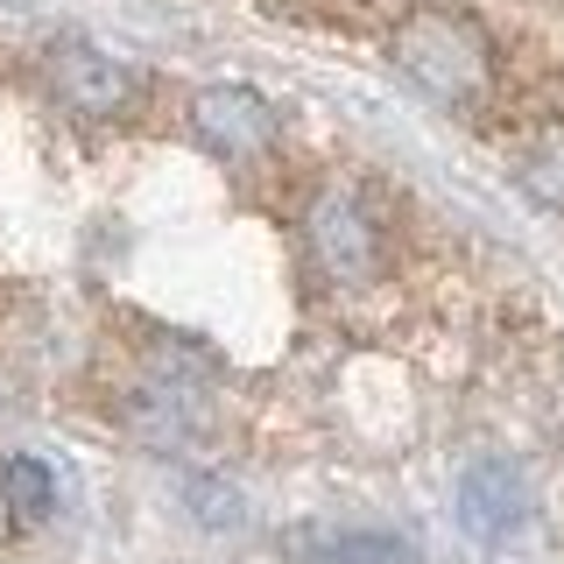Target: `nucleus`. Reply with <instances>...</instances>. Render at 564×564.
I'll list each match as a JSON object with an SVG mask.
<instances>
[{"mask_svg":"<svg viewBox=\"0 0 564 564\" xmlns=\"http://www.w3.org/2000/svg\"><path fill=\"white\" fill-rule=\"evenodd\" d=\"M311 254L317 269H325L332 282H375L388 269V234L381 219L367 212L360 191H325V198L311 205Z\"/></svg>","mask_w":564,"mask_h":564,"instance_id":"obj_3","label":"nucleus"},{"mask_svg":"<svg viewBox=\"0 0 564 564\" xmlns=\"http://www.w3.org/2000/svg\"><path fill=\"white\" fill-rule=\"evenodd\" d=\"M282 14H296V22H317V29H346V35H360V29H375V0H275Z\"/></svg>","mask_w":564,"mask_h":564,"instance_id":"obj_9","label":"nucleus"},{"mask_svg":"<svg viewBox=\"0 0 564 564\" xmlns=\"http://www.w3.org/2000/svg\"><path fill=\"white\" fill-rule=\"evenodd\" d=\"M0 494H8V501L22 508V516H43L57 487H50V473L35 466V458H0Z\"/></svg>","mask_w":564,"mask_h":564,"instance_id":"obj_10","label":"nucleus"},{"mask_svg":"<svg viewBox=\"0 0 564 564\" xmlns=\"http://www.w3.org/2000/svg\"><path fill=\"white\" fill-rule=\"evenodd\" d=\"M296 551L304 564H423L388 529H296Z\"/></svg>","mask_w":564,"mask_h":564,"instance_id":"obj_6","label":"nucleus"},{"mask_svg":"<svg viewBox=\"0 0 564 564\" xmlns=\"http://www.w3.org/2000/svg\"><path fill=\"white\" fill-rule=\"evenodd\" d=\"M516 176L543 212H564V113L529 120V134L516 149Z\"/></svg>","mask_w":564,"mask_h":564,"instance_id":"obj_8","label":"nucleus"},{"mask_svg":"<svg viewBox=\"0 0 564 564\" xmlns=\"http://www.w3.org/2000/svg\"><path fill=\"white\" fill-rule=\"evenodd\" d=\"M191 134L219 163H261L275 149V106L247 85H212V93L191 99Z\"/></svg>","mask_w":564,"mask_h":564,"instance_id":"obj_4","label":"nucleus"},{"mask_svg":"<svg viewBox=\"0 0 564 564\" xmlns=\"http://www.w3.org/2000/svg\"><path fill=\"white\" fill-rule=\"evenodd\" d=\"M43 78H50V93H57L78 120H128L141 106V70L120 64L113 50H99V43H78V35L50 43Z\"/></svg>","mask_w":564,"mask_h":564,"instance_id":"obj_2","label":"nucleus"},{"mask_svg":"<svg viewBox=\"0 0 564 564\" xmlns=\"http://www.w3.org/2000/svg\"><path fill=\"white\" fill-rule=\"evenodd\" d=\"M128 423L141 437H149V445H191V437L205 431V416H198V402H191V388L184 381H149L141 388V395L128 402Z\"/></svg>","mask_w":564,"mask_h":564,"instance_id":"obj_7","label":"nucleus"},{"mask_svg":"<svg viewBox=\"0 0 564 564\" xmlns=\"http://www.w3.org/2000/svg\"><path fill=\"white\" fill-rule=\"evenodd\" d=\"M522 516H529L522 473L508 466V458H473L466 480H458V522H466L480 543H501V536L522 529Z\"/></svg>","mask_w":564,"mask_h":564,"instance_id":"obj_5","label":"nucleus"},{"mask_svg":"<svg viewBox=\"0 0 564 564\" xmlns=\"http://www.w3.org/2000/svg\"><path fill=\"white\" fill-rule=\"evenodd\" d=\"M388 64L452 113H480L501 93V43L458 0H416L388 22Z\"/></svg>","mask_w":564,"mask_h":564,"instance_id":"obj_1","label":"nucleus"}]
</instances>
